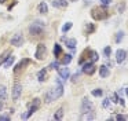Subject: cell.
<instances>
[{"label":"cell","mask_w":128,"mask_h":121,"mask_svg":"<svg viewBox=\"0 0 128 121\" xmlns=\"http://www.w3.org/2000/svg\"><path fill=\"white\" fill-rule=\"evenodd\" d=\"M66 41V46H68V48H70V50H73L74 51L76 50V38H69V40H65Z\"/></svg>","instance_id":"4fadbf2b"},{"label":"cell","mask_w":128,"mask_h":121,"mask_svg":"<svg viewBox=\"0 0 128 121\" xmlns=\"http://www.w3.org/2000/svg\"><path fill=\"white\" fill-rule=\"evenodd\" d=\"M46 54H47V48H46V46H44V44H39V46H37V51H36V54H34V56H36L37 59H44Z\"/></svg>","instance_id":"3957f363"},{"label":"cell","mask_w":128,"mask_h":121,"mask_svg":"<svg viewBox=\"0 0 128 121\" xmlns=\"http://www.w3.org/2000/svg\"><path fill=\"white\" fill-rule=\"evenodd\" d=\"M62 114H64V110H62V109H58V112L55 113L54 118H55V120H61V118H62Z\"/></svg>","instance_id":"7402d4cb"},{"label":"cell","mask_w":128,"mask_h":121,"mask_svg":"<svg viewBox=\"0 0 128 121\" xmlns=\"http://www.w3.org/2000/svg\"><path fill=\"white\" fill-rule=\"evenodd\" d=\"M21 91H22V87L20 84H15L14 90H12V99L14 100H18V98L21 96Z\"/></svg>","instance_id":"9c48e42d"},{"label":"cell","mask_w":128,"mask_h":121,"mask_svg":"<svg viewBox=\"0 0 128 121\" xmlns=\"http://www.w3.org/2000/svg\"><path fill=\"white\" fill-rule=\"evenodd\" d=\"M91 15H92V18L98 19V21L105 19L106 16H108V10H106V6H102V7H95L94 10L91 11Z\"/></svg>","instance_id":"6da1fadb"},{"label":"cell","mask_w":128,"mask_h":121,"mask_svg":"<svg viewBox=\"0 0 128 121\" xmlns=\"http://www.w3.org/2000/svg\"><path fill=\"white\" fill-rule=\"evenodd\" d=\"M98 52L96 51H91V60L92 62H95V60H98Z\"/></svg>","instance_id":"cb8c5ba5"},{"label":"cell","mask_w":128,"mask_h":121,"mask_svg":"<svg viewBox=\"0 0 128 121\" xmlns=\"http://www.w3.org/2000/svg\"><path fill=\"white\" fill-rule=\"evenodd\" d=\"M7 98V91H6V87L4 85H0V99H6Z\"/></svg>","instance_id":"2e32d148"},{"label":"cell","mask_w":128,"mask_h":121,"mask_svg":"<svg viewBox=\"0 0 128 121\" xmlns=\"http://www.w3.org/2000/svg\"><path fill=\"white\" fill-rule=\"evenodd\" d=\"M0 109H2V103H0Z\"/></svg>","instance_id":"7bdbcfd3"},{"label":"cell","mask_w":128,"mask_h":121,"mask_svg":"<svg viewBox=\"0 0 128 121\" xmlns=\"http://www.w3.org/2000/svg\"><path fill=\"white\" fill-rule=\"evenodd\" d=\"M46 76H47L46 70H40L39 73H37V78H39V81H44V80H46Z\"/></svg>","instance_id":"e0dca14e"},{"label":"cell","mask_w":128,"mask_h":121,"mask_svg":"<svg viewBox=\"0 0 128 121\" xmlns=\"http://www.w3.org/2000/svg\"><path fill=\"white\" fill-rule=\"evenodd\" d=\"M52 6H54V7H61V4H59L56 0H54V2H52Z\"/></svg>","instance_id":"8d00e7d4"},{"label":"cell","mask_w":128,"mask_h":121,"mask_svg":"<svg viewBox=\"0 0 128 121\" xmlns=\"http://www.w3.org/2000/svg\"><path fill=\"white\" fill-rule=\"evenodd\" d=\"M83 72L86 74H92L95 72V65H94V62H87V63H84L83 65Z\"/></svg>","instance_id":"52a82bcc"},{"label":"cell","mask_w":128,"mask_h":121,"mask_svg":"<svg viewBox=\"0 0 128 121\" xmlns=\"http://www.w3.org/2000/svg\"><path fill=\"white\" fill-rule=\"evenodd\" d=\"M122 36H124V32H118V33H117V36H116V41H117V43H120V41L122 40Z\"/></svg>","instance_id":"d4e9b609"},{"label":"cell","mask_w":128,"mask_h":121,"mask_svg":"<svg viewBox=\"0 0 128 121\" xmlns=\"http://www.w3.org/2000/svg\"><path fill=\"white\" fill-rule=\"evenodd\" d=\"M10 43H11L12 46H15V47H20V46H22V43H24V37L21 34H15L14 37L10 40Z\"/></svg>","instance_id":"ba28073f"},{"label":"cell","mask_w":128,"mask_h":121,"mask_svg":"<svg viewBox=\"0 0 128 121\" xmlns=\"http://www.w3.org/2000/svg\"><path fill=\"white\" fill-rule=\"evenodd\" d=\"M95 116H94V110L92 112H88V113H83L81 116V120H94Z\"/></svg>","instance_id":"5bb4252c"},{"label":"cell","mask_w":128,"mask_h":121,"mask_svg":"<svg viewBox=\"0 0 128 121\" xmlns=\"http://www.w3.org/2000/svg\"><path fill=\"white\" fill-rule=\"evenodd\" d=\"M70 2H76V0H70Z\"/></svg>","instance_id":"ee69618b"},{"label":"cell","mask_w":128,"mask_h":121,"mask_svg":"<svg viewBox=\"0 0 128 121\" xmlns=\"http://www.w3.org/2000/svg\"><path fill=\"white\" fill-rule=\"evenodd\" d=\"M92 109H94V106H92V103L88 100V99H83V104H81V113H88V112H92Z\"/></svg>","instance_id":"8992f818"},{"label":"cell","mask_w":128,"mask_h":121,"mask_svg":"<svg viewBox=\"0 0 128 121\" xmlns=\"http://www.w3.org/2000/svg\"><path fill=\"white\" fill-rule=\"evenodd\" d=\"M43 28H44V25L40 21H36L34 24H32V26L29 28V30H30L32 34H40V33L43 32Z\"/></svg>","instance_id":"7a4b0ae2"},{"label":"cell","mask_w":128,"mask_h":121,"mask_svg":"<svg viewBox=\"0 0 128 121\" xmlns=\"http://www.w3.org/2000/svg\"><path fill=\"white\" fill-rule=\"evenodd\" d=\"M0 120H10V116H0Z\"/></svg>","instance_id":"74e56055"},{"label":"cell","mask_w":128,"mask_h":121,"mask_svg":"<svg viewBox=\"0 0 128 121\" xmlns=\"http://www.w3.org/2000/svg\"><path fill=\"white\" fill-rule=\"evenodd\" d=\"M4 2H6V0H0V3H4Z\"/></svg>","instance_id":"b9f144b4"},{"label":"cell","mask_w":128,"mask_h":121,"mask_svg":"<svg viewBox=\"0 0 128 121\" xmlns=\"http://www.w3.org/2000/svg\"><path fill=\"white\" fill-rule=\"evenodd\" d=\"M15 60V58L14 56H8L7 58V60H6V63H4V68H10V66L12 65V62Z\"/></svg>","instance_id":"44dd1931"},{"label":"cell","mask_w":128,"mask_h":121,"mask_svg":"<svg viewBox=\"0 0 128 121\" xmlns=\"http://www.w3.org/2000/svg\"><path fill=\"white\" fill-rule=\"evenodd\" d=\"M59 4L61 6H68V0H59Z\"/></svg>","instance_id":"e575fe53"},{"label":"cell","mask_w":128,"mask_h":121,"mask_svg":"<svg viewBox=\"0 0 128 121\" xmlns=\"http://www.w3.org/2000/svg\"><path fill=\"white\" fill-rule=\"evenodd\" d=\"M29 63H30V59H22V60H21V62L17 65V68L14 69V72H15V73H18V72H20L21 69H24V66L29 65Z\"/></svg>","instance_id":"7c38bea8"},{"label":"cell","mask_w":128,"mask_h":121,"mask_svg":"<svg viewBox=\"0 0 128 121\" xmlns=\"http://www.w3.org/2000/svg\"><path fill=\"white\" fill-rule=\"evenodd\" d=\"M125 92H127V96H128V88H127V90H125Z\"/></svg>","instance_id":"60d3db41"},{"label":"cell","mask_w":128,"mask_h":121,"mask_svg":"<svg viewBox=\"0 0 128 121\" xmlns=\"http://www.w3.org/2000/svg\"><path fill=\"white\" fill-rule=\"evenodd\" d=\"M102 90H94V91H92V95H94V96H102Z\"/></svg>","instance_id":"484cf974"},{"label":"cell","mask_w":128,"mask_h":121,"mask_svg":"<svg viewBox=\"0 0 128 121\" xmlns=\"http://www.w3.org/2000/svg\"><path fill=\"white\" fill-rule=\"evenodd\" d=\"M78 78H80V74H78V73H76V74H73L72 81H73V82H76V81H78Z\"/></svg>","instance_id":"f546056e"},{"label":"cell","mask_w":128,"mask_h":121,"mask_svg":"<svg viewBox=\"0 0 128 121\" xmlns=\"http://www.w3.org/2000/svg\"><path fill=\"white\" fill-rule=\"evenodd\" d=\"M122 10H124V4H121V6H120V7H118V11H120V12H121Z\"/></svg>","instance_id":"f35d334b"},{"label":"cell","mask_w":128,"mask_h":121,"mask_svg":"<svg viewBox=\"0 0 128 121\" xmlns=\"http://www.w3.org/2000/svg\"><path fill=\"white\" fill-rule=\"evenodd\" d=\"M87 32H88V33H92V32H94V25H92V24H88V25H87Z\"/></svg>","instance_id":"83f0119b"},{"label":"cell","mask_w":128,"mask_h":121,"mask_svg":"<svg viewBox=\"0 0 128 121\" xmlns=\"http://www.w3.org/2000/svg\"><path fill=\"white\" fill-rule=\"evenodd\" d=\"M70 28H72V22H68L66 25H64V26H62V32H68V30H70Z\"/></svg>","instance_id":"603a6c76"},{"label":"cell","mask_w":128,"mask_h":121,"mask_svg":"<svg viewBox=\"0 0 128 121\" xmlns=\"http://www.w3.org/2000/svg\"><path fill=\"white\" fill-rule=\"evenodd\" d=\"M70 60H72V55H70V54L65 55V56L62 58V63H64V65H68V63H70Z\"/></svg>","instance_id":"ffe728a7"},{"label":"cell","mask_w":128,"mask_h":121,"mask_svg":"<svg viewBox=\"0 0 128 121\" xmlns=\"http://www.w3.org/2000/svg\"><path fill=\"white\" fill-rule=\"evenodd\" d=\"M110 99L114 102V103H118V96H117V94H113V95L110 96Z\"/></svg>","instance_id":"4316f807"},{"label":"cell","mask_w":128,"mask_h":121,"mask_svg":"<svg viewBox=\"0 0 128 121\" xmlns=\"http://www.w3.org/2000/svg\"><path fill=\"white\" fill-rule=\"evenodd\" d=\"M109 104H110V100H109V98H108V99H105V100H103V107H108Z\"/></svg>","instance_id":"d6a6232c"},{"label":"cell","mask_w":128,"mask_h":121,"mask_svg":"<svg viewBox=\"0 0 128 121\" xmlns=\"http://www.w3.org/2000/svg\"><path fill=\"white\" fill-rule=\"evenodd\" d=\"M39 106H40V99H34V100H33V104H32L30 109H29V112L26 113V114H24L22 118H28L30 114H33V113L36 112L37 109H39Z\"/></svg>","instance_id":"277c9868"},{"label":"cell","mask_w":128,"mask_h":121,"mask_svg":"<svg viewBox=\"0 0 128 121\" xmlns=\"http://www.w3.org/2000/svg\"><path fill=\"white\" fill-rule=\"evenodd\" d=\"M110 52H112L110 47H106V48H105V55H108V56H109V55H110Z\"/></svg>","instance_id":"836d02e7"},{"label":"cell","mask_w":128,"mask_h":121,"mask_svg":"<svg viewBox=\"0 0 128 121\" xmlns=\"http://www.w3.org/2000/svg\"><path fill=\"white\" fill-rule=\"evenodd\" d=\"M61 46H59V44H55V46H54V55H55V56H59V55H61Z\"/></svg>","instance_id":"d6986e66"},{"label":"cell","mask_w":128,"mask_h":121,"mask_svg":"<svg viewBox=\"0 0 128 121\" xmlns=\"http://www.w3.org/2000/svg\"><path fill=\"white\" fill-rule=\"evenodd\" d=\"M8 54H10V52H4V54L2 55V58H0V65H2V62H3L4 59H7V58H8Z\"/></svg>","instance_id":"f1b7e54d"},{"label":"cell","mask_w":128,"mask_h":121,"mask_svg":"<svg viewBox=\"0 0 128 121\" xmlns=\"http://www.w3.org/2000/svg\"><path fill=\"white\" fill-rule=\"evenodd\" d=\"M124 59H125V51L124 50H118L116 52V60L118 63H121V62H124Z\"/></svg>","instance_id":"8fae6325"},{"label":"cell","mask_w":128,"mask_h":121,"mask_svg":"<svg viewBox=\"0 0 128 121\" xmlns=\"http://www.w3.org/2000/svg\"><path fill=\"white\" fill-rule=\"evenodd\" d=\"M99 74H100V77H108L109 76V70H108V66H100V69H99Z\"/></svg>","instance_id":"9a60e30c"},{"label":"cell","mask_w":128,"mask_h":121,"mask_svg":"<svg viewBox=\"0 0 128 121\" xmlns=\"http://www.w3.org/2000/svg\"><path fill=\"white\" fill-rule=\"evenodd\" d=\"M52 92H54L55 99L59 98V96H62V94H64V85H62V82L59 81V80H56V87L52 88Z\"/></svg>","instance_id":"5b68a950"},{"label":"cell","mask_w":128,"mask_h":121,"mask_svg":"<svg viewBox=\"0 0 128 121\" xmlns=\"http://www.w3.org/2000/svg\"><path fill=\"white\" fill-rule=\"evenodd\" d=\"M58 74L62 80H66L69 77V69L68 68H58Z\"/></svg>","instance_id":"30bf717a"},{"label":"cell","mask_w":128,"mask_h":121,"mask_svg":"<svg viewBox=\"0 0 128 121\" xmlns=\"http://www.w3.org/2000/svg\"><path fill=\"white\" fill-rule=\"evenodd\" d=\"M91 3V0H86V4H90Z\"/></svg>","instance_id":"ab89813d"},{"label":"cell","mask_w":128,"mask_h":121,"mask_svg":"<svg viewBox=\"0 0 128 121\" xmlns=\"http://www.w3.org/2000/svg\"><path fill=\"white\" fill-rule=\"evenodd\" d=\"M39 11H40L42 14H46V12H47V4H46L44 2L39 4Z\"/></svg>","instance_id":"ac0fdd59"},{"label":"cell","mask_w":128,"mask_h":121,"mask_svg":"<svg viewBox=\"0 0 128 121\" xmlns=\"http://www.w3.org/2000/svg\"><path fill=\"white\" fill-rule=\"evenodd\" d=\"M100 2L103 3V6H108V4H110V2H112V0H100Z\"/></svg>","instance_id":"d590c367"},{"label":"cell","mask_w":128,"mask_h":121,"mask_svg":"<svg viewBox=\"0 0 128 121\" xmlns=\"http://www.w3.org/2000/svg\"><path fill=\"white\" fill-rule=\"evenodd\" d=\"M58 66H59L58 62H52V63L50 65V68H51V69H58Z\"/></svg>","instance_id":"4dcf8cb0"},{"label":"cell","mask_w":128,"mask_h":121,"mask_svg":"<svg viewBox=\"0 0 128 121\" xmlns=\"http://www.w3.org/2000/svg\"><path fill=\"white\" fill-rule=\"evenodd\" d=\"M114 118H116V120H125V116H121V114H117V116H114Z\"/></svg>","instance_id":"1f68e13d"}]
</instances>
